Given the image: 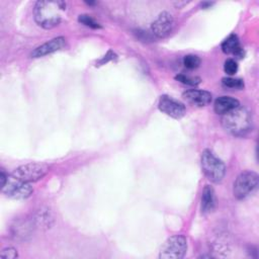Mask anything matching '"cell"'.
Masks as SVG:
<instances>
[{
  "label": "cell",
  "instance_id": "1",
  "mask_svg": "<svg viewBox=\"0 0 259 259\" xmlns=\"http://www.w3.org/2000/svg\"><path fill=\"white\" fill-rule=\"evenodd\" d=\"M67 4L64 1H37L33 10L34 19L39 26L51 29L61 22Z\"/></svg>",
  "mask_w": 259,
  "mask_h": 259
},
{
  "label": "cell",
  "instance_id": "2",
  "mask_svg": "<svg viewBox=\"0 0 259 259\" xmlns=\"http://www.w3.org/2000/svg\"><path fill=\"white\" fill-rule=\"evenodd\" d=\"M222 125L231 135L243 137L252 127V117L246 108L238 106L237 108L223 114Z\"/></svg>",
  "mask_w": 259,
  "mask_h": 259
},
{
  "label": "cell",
  "instance_id": "3",
  "mask_svg": "<svg viewBox=\"0 0 259 259\" xmlns=\"http://www.w3.org/2000/svg\"><path fill=\"white\" fill-rule=\"evenodd\" d=\"M201 167L205 176L212 182H220L226 172L225 164L217 158L209 150H204L201 154Z\"/></svg>",
  "mask_w": 259,
  "mask_h": 259
},
{
  "label": "cell",
  "instance_id": "4",
  "mask_svg": "<svg viewBox=\"0 0 259 259\" xmlns=\"http://www.w3.org/2000/svg\"><path fill=\"white\" fill-rule=\"evenodd\" d=\"M48 171L49 167L44 163H28L19 166L10 175L20 181L31 183L41 179Z\"/></svg>",
  "mask_w": 259,
  "mask_h": 259
},
{
  "label": "cell",
  "instance_id": "5",
  "mask_svg": "<svg viewBox=\"0 0 259 259\" xmlns=\"http://www.w3.org/2000/svg\"><path fill=\"white\" fill-rule=\"evenodd\" d=\"M187 251V241L181 235L168 238L162 245L159 258L161 259H180Z\"/></svg>",
  "mask_w": 259,
  "mask_h": 259
},
{
  "label": "cell",
  "instance_id": "6",
  "mask_svg": "<svg viewBox=\"0 0 259 259\" xmlns=\"http://www.w3.org/2000/svg\"><path fill=\"white\" fill-rule=\"evenodd\" d=\"M258 185V175L253 171H244L236 179L234 183V195L238 199H244L249 196Z\"/></svg>",
  "mask_w": 259,
  "mask_h": 259
},
{
  "label": "cell",
  "instance_id": "7",
  "mask_svg": "<svg viewBox=\"0 0 259 259\" xmlns=\"http://www.w3.org/2000/svg\"><path fill=\"white\" fill-rule=\"evenodd\" d=\"M1 190L4 194L11 198L22 199L30 195V193L32 192V186L31 183L20 181L9 175L7 177L5 185L1 187Z\"/></svg>",
  "mask_w": 259,
  "mask_h": 259
},
{
  "label": "cell",
  "instance_id": "8",
  "mask_svg": "<svg viewBox=\"0 0 259 259\" xmlns=\"http://www.w3.org/2000/svg\"><path fill=\"white\" fill-rule=\"evenodd\" d=\"M158 107L162 112L173 118H181L186 111L183 103L168 95H162L160 97Z\"/></svg>",
  "mask_w": 259,
  "mask_h": 259
},
{
  "label": "cell",
  "instance_id": "9",
  "mask_svg": "<svg viewBox=\"0 0 259 259\" xmlns=\"http://www.w3.org/2000/svg\"><path fill=\"white\" fill-rule=\"evenodd\" d=\"M173 17L170 13L164 11L162 12L157 19L152 23L151 30L158 37H164L170 33L173 27Z\"/></svg>",
  "mask_w": 259,
  "mask_h": 259
},
{
  "label": "cell",
  "instance_id": "10",
  "mask_svg": "<svg viewBox=\"0 0 259 259\" xmlns=\"http://www.w3.org/2000/svg\"><path fill=\"white\" fill-rule=\"evenodd\" d=\"M65 44H66V41H65L64 37H62V36L55 37V38L49 40L48 42H45L44 45L39 46L38 48H36L31 53V57H33V58L44 57L46 55H49L51 53H54L56 51L63 49L65 47Z\"/></svg>",
  "mask_w": 259,
  "mask_h": 259
},
{
  "label": "cell",
  "instance_id": "11",
  "mask_svg": "<svg viewBox=\"0 0 259 259\" xmlns=\"http://www.w3.org/2000/svg\"><path fill=\"white\" fill-rule=\"evenodd\" d=\"M184 99H186L189 103L197 106H204L210 103L211 101V94L205 90H197L191 89L187 90L183 93Z\"/></svg>",
  "mask_w": 259,
  "mask_h": 259
},
{
  "label": "cell",
  "instance_id": "12",
  "mask_svg": "<svg viewBox=\"0 0 259 259\" xmlns=\"http://www.w3.org/2000/svg\"><path fill=\"white\" fill-rule=\"evenodd\" d=\"M240 106L237 99L230 96H221L214 101V111L219 114H225Z\"/></svg>",
  "mask_w": 259,
  "mask_h": 259
},
{
  "label": "cell",
  "instance_id": "13",
  "mask_svg": "<svg viewBox=\"0 0 259 259\" xmlns=\"http://www.w3.org/2000/svg\"><path fill=\"white\" fill-rule=\"evenodd\" d=\"M222 50L226 54H233L238 58H242L244 56L243 49L240 46L238 36L236 34L229 35L222 44Z\"/></svg>",
  "mask_w": 259,
  "mask_h": 259
},
{
  "label": "cell",
  "instance_id": "14",
  "mask_svg": "<svg viewBox=\"0 0 259 259\" xmlns=\"http://www.w3.org/2000/svg\"><path fill=\"white\" fill-rule=\"evenodd\" d=\"M214 205V192L213 189L209 186L206 185L203 188L202 195H201V211L206 213L211 211Z\"/></svg>",
  "mask_w": 259,
  "mask_h": 259
},
{
  "label": "cell",
  "instance_id": "15",
  "mask_svg": "<svg viewBox=\"0 0 259 259\" xmlns=\"http://www.w3.org/2000/svg\"><path fill=\"white\" fill-rule=\"evenodd\" d=\"M222 84L224 87L229 88V89H236V90H240L244 87V82L241 79H237V78H232V77H227V78H223L222 80Z\"/></svg>",
  "mask_w": 259,
  "mask_h": 259
},
{
  "label": "cell",
  "instance_id": "16",
  "mask_svg": "<svg viewBox=\"0 0 259 259\" xmlns=\"http://www.w3.org/2000/svg\"><path fill=\"white\" fill-rule=\"evenodd\" d=\"M183 65L187 69H195L200 65V59L196 55H187L183 58Z\"/></svg>",
  "mask_w": 259,
  "mask_h": 259
},
{
  "label": "cell",
  "instance_id": "17",
  "mask_svg": "<svg viewBox=\"0 0 259 259\" xmlns=\"http://www.w3.org/2000/svg\"><path fill=\"white\" fill-rule=\"evenodd\" d=\"M176 80H178L179 82L186 84V85H190V86H196L200 83V78L198 77H193V76H188V75H184V74H179L175 77Z\"/></svg>",
  "mask_w": 259,
  "mask_h": 259
},
{
  "label": "cell",
  "instance_id": "18",
  "mask_svg": "<svg viewBox=\"0 0 259 259\" xmlns=\"http://www.w3.org/2000/svg\"><path fill=\"white\" fill-rule=\"evenodd\" d=\"M78 20L79 22H81L82 24L86 25V26H89L91 28H100V24L95 21L91 16L87 15V14H82V15H79L78 17Z\"/></svg>",
  "mask_w": 259,
  "mask_h": 259
},
{
  "label": "cell",
  "instance_id": "19",
  "mask_svg": "<svg viewBox=\"0 0 259 259\" xmlns=\"http://www.w3.org/2000/svg\"><path fill=\"white\" fill-rule=\"evenodd\" d=\"M224 70L225 72L228 74V75H234L237 73L238 71V65H237V62L233 59H229L225 62V65H224Z\"/></svg>",
  "mask_w": 259,
  "mask_h": 259
},
{
  "label": "cell",
  "instance_id": "20",
  "mask_svg": "<svg viewBox=\"0 0 259 259\" xmlns=\"http://www.w3.org/2000/svg\"><path fill=\"white\" fill-rule=\"evenodd\" d=\"M0 257L4 258V259H14L17 257V251H16V249L11 248V247L5 248L4 250H2Z\"/></svg>",
  "mask_w": 259,
  "mask_h": 259
}]
</instances>
